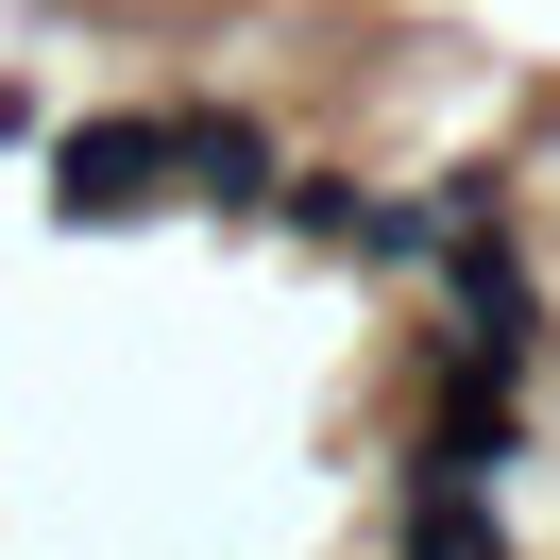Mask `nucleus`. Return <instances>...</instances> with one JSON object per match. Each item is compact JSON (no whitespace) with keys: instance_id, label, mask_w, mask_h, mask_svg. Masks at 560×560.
Returning a JSON list of instances; mask_svg holds the SVG:
<instances>
[{"instance_id":"1","label":"nucleus","mask_w":560,"mask_h":560,"mask_svg":"<svg viewBox=\"0 0 560 560\" xmlns=\"http://www.w3.org/2000/svg\"><path fill=\"white\" fill-rule=\"evenodd\" d=\"M51 205L69 221H153L171 205V119H69L51 137Z\"/></svg>"},{"instance_id":"2","label":"nucleus","mask_w":560,"mask_h":560,"mask_svg":"<svg viewBox=\"0 0 560 560\" xmlns=\"http://www.w3.org/2000/svg\"><path fill=\"white\" fill-rule=\"evenodd\" d=\"M171 187L221 205V221H272L289 205V153H272V119H238V103H171Z\"/></svg>"},{"instance_id":"3","label":"nucleus","mask_w":560,"mask_h":560,"mask_svg":"<svg viewBox=\"0 0 560 560\" xmlns=\"http://www.w3.org/2000/svg\"><path fill=\"white\" fill-rule=\"evenodd\" d=\"M390 560H492V510H476L458 476H424L408 510H390Z\"/></svg>"},{"instance_id":"4","label":"nucleus","mask_w":560,"mask_h":560,"mask_svg":"<svg viewBox=\"0 0 560 560\" xmlns=\"http://www.w3.org/2000/svg\"><path fill=\"white\" fill-rule=\"evenodd\" d=\"M289 238H323V255H357V238H374V187H357V171H289Z\"/></svg>"}]
</instances>
